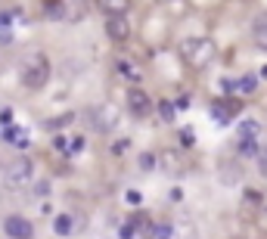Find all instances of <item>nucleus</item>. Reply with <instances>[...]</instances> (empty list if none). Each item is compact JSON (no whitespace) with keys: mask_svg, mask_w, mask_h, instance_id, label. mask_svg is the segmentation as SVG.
Masks as SVG:
<instances>
[{"mask_svg":"<svg viewBox=\"0 0 267 239\" xmlns=\"http://www.w3.org/2000/svg\"><path fill=\"white\" fill-rule=\"evenodd\" d=\"M236 239H239V236H236Z\"/></svg>","mask_w":267,"mask_h":239,"instance_id":"obj_28","label":"nucleus"},{"mask_svg":"<svg viewBox=\"0 0 267 239\" xmlns=\"http://www.w3.org/2000/svg\"><path fill=\"white\" fill-rule=\"evenodd\" d=\"M0 122L10 125V122H13V112H10V109H4V112H0Z\"/></svg>","mask_w":267,"mask_h":239,"instance_id":"obj_26","label":"nucleus"},{"mask_svg":"<svg viewBox=\"0 0 267 239\" xmlns=\"http://www.w3.org/2000/svg\"><path fill=\"white\" fill-rule=\"evenodd\" d=\"M146 239H171V227H168V224L149 227V230H146Z\"/></svg>","mask_w":267,"mask_h":239,"instance_id":"obj_16","label":"nucleus"},{"mask_svg":"<svg viewBox=\"0 0 267 239\" xmlns=\"http://www.w3.org/2000/svg\"><path fill=\"white\" fill-rule=\"evenodd\" d=\"M214 56H217V47L208 37H186V41H180V59L189 68H205Z\"/></svg>","mask_w":267,"mask_h":239,"instance_id":"obj_1","label":"nucleus"},{"mask_svg":"<svg viewBox=\"0 0 267 239\" xmlns=\"http://www.w3.org/2000/svg\"><path fill=\"white\" fill-rule=\"evenodd\" d=\"M68 125H75V112H62V115L50 118V122H47V131H62V128H68Z\"/></svg>","mask_w":267,"mask_h":239,"instance_id":"obj_11","label":"nucleus"},{"mask_svg":"<svg viewBox=\"0 0 267 239\" xmlns=\"http://www.w3.org/2000/svg\"><path fill=\"white\" fill-rule=\"evenodd\" d=\"M53 230H56L59 236H68V233H71V214H56Z\"/></svg>","mask_w":267,"mask_h":239,"instance_id":"obj_13","label":"nucleus"},{"mask_svg":"<svg viewBox=\"0 0 267 239\" xmlns=\"http://www.w3.org/2000/svg\"><path fill=\"white\" fill-rule=\"evenodd\" d=\"M261 134V125L255 122V118H246V122L239 125V140H258Z\"/></svg>","mask_w":267,"mask_h":239,"instance_id":"obj_10","label":"nucleus"},{"mask_svg":"<svg viewBox=\"0 0 267 239\" xmlns=\"http://www.w3.org/2000/svg\"><path fill=\"white\" fill-rule=\"evenodd\" d=\"M53 146H56V149H62V152H65V149H68V137H56V140H53Z\"/></svg>","mask_w":267,"mask_h":239,"instance_id":"obj_25","label":"nucleus"},{"mask_svg":"<svg viewBox=\"0 0 267 239\" xmlns=\"http://www.w3.org/2000/svg\"><path fill=\"white\" fill-rule=\"evenodd\" d=\"M159 115L165 118V122H174V106H171L168 100H162V103H159Z\"/></svg>","mask_w":267,"mask_h":239,"instance_id":"obj_20","label":"nucleus"},{"mask_svg":"<svg viewBox=\"0 0 267 239\" xmlns=\"http://www.w3.org/2000/svg\"><path fill=\"white\" fill-rule=\"evenodd\" d=\"M180 143L183 146H193V131H180Z\"/></svg>","mask_w":267,"mask_h":239,"instance_id":"obj_23","label":"nucleus"},{"mask_svg":"<svg viewBox=\"0 0 267 239\" xmlns=\"http://www.w3.org/2000/svg\"><path fill=\"white\" fill-rule=\"evenodd\" d=\"M236 87H239V93H255V87H258V78L255 75H246V78H239V81H236Z\"/></svg>","mask_w":267,"mask_h":239,"instance_id":"obj_15","label":"nucleus"},{"mask_svg":"<svg viewBox=\"0 0 267 239\" xmlns=\"http://www.w3.org/2000/svg\"><path fill=\"white\" fill-rule=\"evenodd\" d=\"M47 81H50V62L44 56L22 65V87L25 90H41V87H47Z\"/></svg>","mask_w":267,"mask_h":239,"instance_id":"obj_2","label":"nucleus"},{"mask_svg":"<svg viewBox=\"0 0 267 239\" xmlns=\"http://www.w3.org/2000/svg\"><path fill=\"white\" fill-rule=\"evenodd\" d=\"M115 68H118V75L131 78V81H137V78H140V71L134 68V62H128V59H118V62H115Z\"/></svg>","mask_w":267,"mask_h":239,"instance_id":"obj_14","label":"nucleus"},{"mask_svg":"<svg viewBox=\"0 0 267 239\" xmlns=\"http://www.w3.org/2000/svg\"><path fill=\"white\" fill-rule=\"evenodd\" d=\"M4 140H7V143H13V146H19V149H25V146H28L25 131H16V128H7V131H4Z\"/></svg>","mask_w":267,"mask_h":239,"instance_id":"obj_12","label":"nucleus"},{"mask_svg":"<svg viewBox=\"0 0 267 239\" xmlns=\"http://www.w3.org/2000/svg\"><path fill=\"white\" fill-rule=\"evenodd\" d=\"M106 37H109V41H115V44H122V41H128V37H131V22H128L125 13L106 16Z\"/></svg>","mask_w":267,"mask_h":239,"instance_id":"obj_6","label":"nucleus"},{"mask_svg":"<svg viewBox=\"0 0 267 239\" xmlns=\"http://www.w3.org/2000/svg\"><path fill=\"white\" fill-rule=\"evenodd\" d=\"M125 103H128V112H131L134 118H146V115H152V100H149V93H146L143 87H128Z\"/></svg>","mask_w":267,"mask_h":239,"instance_id":"obj_4","label":"nucleus"},{"mask_svg":"<svg viewBox=\"0 0 267 239\" xmlns=\"http://www.w3.org/2000/svg\"><path fill=\"white\" fill-rule=\"evenodd\" d=\"M128 146H131V140H118V143H115V146H112V152H115V155H118V152H125V149H128Z\"/></svg>","mask_w":267,"mask_h":239,"instance_id":"obj_24","label":"nucleus"},{"mask_svg":"<svg viewBox=\"0 0 267 239\" xmlns=\"http://www.w3.org/2000/svg\"><path fill=\"white\" fill-rule=\"evenodd\" d=\"M31 174H34V162L28 155H19V158H13V162H7L4 165V180H7V186H22V183H28L31 180Z\"/></svg>","mask_w":267,"mask_h":239,"instance_id":"obj_3","label":"nucleus"},{"mask_svg":"<svg viewBox=\"0 0 267 239\" xmlns=\"http://www.w3.org/2000/svg\"><path fill=\"white\" fill-rule=\"evenodd\" d=\"M162 162H165L168 171H180V158H177L174 152H165V155H162Z\"/></svg>","mask_w":267,"mask_h":239,"instance_id":"obj_18","label":"nucleus"},{"mask_svg":"<svg viewBox=\"0 0 267 239\" xmlns=\"http://www.w3.org/2000/svg\"><path fill=\"white\" fill-rule=\"evenodd\" d=\"M44 10H50V19H62L65 16V7L59 0H44Z\"/></svg>","mask_w":267,"mask_h":239,"instance_id":"obj_17","label":"nucleus"},{"mask_svg":"<svg viewBox=\"0 0 267 239\" xmlns=\"http://www.w3.org/2000/svg\"><path fill=\"white\" fill-rule=\"evenodd\" d=\"M162 4H168V0H162Z\"/></svg>","mask_w":267,"mask_h":239,"instance_id":"obj_27","label":"nucleus"},{"mask_svg":"<svg viewBox=\"0 0 267 239\" xmlns=\"http://www.w3.org/2000/svg\"><path fill=\"white\" fill-rule=\"evenodd\" d=\"M252 44H255L258 50H264V53H267V10H264V13H258V16H255V22H252Z\"/></svg>","mask_w":267,"mask_h":239,"instance_id":"obj_7","label":"nucleus"},{"mask_svg":"<svg viewBox=\"0 0 267 239\" xmlns=\"http://www.w3.org/2000/svg\"><path fill=\"white\" fill-rule=\"evenodd\" d=\"M4 233L10 239H34V227L31 221H25L22 214H7L4 218Z\"/></svg>","mask_w":267,"mask_h":239,"instance_id":"obj_5","label":"nucleus"},{"mask_svg":"<svg viewBox=\"0 0 267 239\" xmlns=\"http://www.w3.org/2000/svg\"><path fill=\"white\" fill-rule=\"evenodd\" d=\"M156 162H159V158L152 155V152H143V155H140V168H143V171H152V168H156Z\"/></svg>","mask_w":267,"mask_h":239,"instance_id":"obj_19","label":"nucleus"},{"mask_svg":"<svg viewBox=\"0 0 267 239\" xmlns=\"http://www.w3.org/2000/svg\"><path fill=\"white\" fill-rule=\"evenodd\" d=\"M134 230H137V221H131V224H125V227L118 230V236H122V239H131V236H134Z\"/></svg>","mask_w":267,"mask_h":239,"instance_id":"obj_22","label":"nucleus"},{"mask_svg":"<svg viewBox=\"0 0 267 239\" xmlns=\"http://www.w3.org/2000/svg\"><path fill=\"white\" fill-rule=\"evenodd\" d=\"M96 7L106 16H118V13H128L131 10V0H96Z\"/></svg>","mask_w":267,"mask_h":239,"instance_id":"obj_8","label":"nucleus"},{"mask_svg":"<svg viewBox=\"0 0 267 239\" xmlns=\"http://www.w3.org/2000/svg\"><path fill=\"white\" fill-rule=\"evenodd\" d=\"M211 112H214V118L224 125V122H230V115H236L239 112V103H214L211 106Z\"/></svg>","mask_w":267,"mask_h":239,"instance_id":"obj_9","label":"nucleus"},{"mask_svg":"<svg viewBox=\"0 0 267 239\" xmlns=\"http://www.w3.org/2000/svg\"><path fill=\"white\" fill-rule=\"evenodd\" d=\"M81 149H84V137H71L65 152H68V155H75V152H81Z\"/></svg>","mask_w":267,"mask_h":239,"instance_id":"obj_21","label":"nucleus"}]
</instances>
